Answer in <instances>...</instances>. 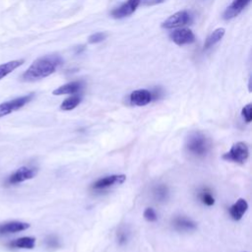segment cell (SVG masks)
I'll return each instance as SVG.
<instances>
[{"instance_id": "obj_1", "label": "cell", "mask_w": 252, "mask_h": 252, "mask_svg": "<svg viewBox=\"0 0 252 252\" xmlns=\"http://www.w3.org/2000/svg\"><path fill=\"white\" fill-rule=\"evenodd\" d=\"M63 63L58 55H45L35 59L31 66L23 73L22 80L25 82H34L53 74Z\"/></svg>"}, {"instance_id": "obj_2", "label": "cell", "mask_w": 252, "mask_h": 252, "mask_svg": "<svg viewBox=\"0 0 252 252\" xmlns=\"http://www.w3.org/2000/svg\"><path fill=\"white\" fill-rule=\"evenodd\" d=\"M186 151L196 158L205 157L211 149L210 139L200 131H194L189 134L185 143Z\"/></svg>"}, {"instance_id": "obj_3", "label": "cell", "mask_w": 252, "mask_h": 252, "mask_svg": "<svg viewBox=\"0 0 252 252\" xmlns=\"http://www.w3.org/2000/svg\"><path fill=\"white\" fill-rule=\"evenodd\" d=\"M248 157L249 149L247 144L244 142H236L231 146L228 152L223 154L222 158L237 163H243L247 160Z\"/></svg>"}, {"instance_id": "obj_4", "label": "cell", "mask_w": 252, "mask_h": 252, "mask_svg": "<svg viewBox=\"0 0 252 252\" xmlns=\"http://www.w3.org/2000/svg\"><path fill=\"white\" fill-rule=\"evenodd\" d=\"M33 96L34 94H29L0 103V118L21 109L27 103H29L33 98Z\"/></svg>"}, {"instance_id": "obj_5", "label": "cell", "mask_w": 252, "mask_h": 252, "mask_svg": "<svg viewBox=\"0 0 252 252\" xmlns=\"http://www.w3.org/2000/svg\"><path fill=\"white\" fill-rule=\"evenodd\" d=\"M36 173H37V169L35 167L21 166L6 178L5 185L11 186V185L22 183L26 180H30L33 178L36 175Z\"/></svg>"}, {"instance_id": "obj_6", "label": "cell", "mask_w": 252, "mask_h": 252, "mask_svg": "<svg viewBox=\"0 0 252 252\" xmlns=\"http://www.w3.org/2000/svg\"><path fill=\"white\" fill-rule=\"evenodd\" d=\"M191 22H192L191 15L187 11L182 10L169 16L165 21L161 23L160 27L166 30H170V29L181 28L183 26L190 24Z\"/></svg>"}, {"instance_id": "obj_7", "label": "cell", "mask_w": 252, "mask_h": 252, "mask_svg": "<svg viewBox=\"0 0 252 252\" xmlns=\"http://www.w3.org/2000/svg\"><path fill=\"white\" fill-rule=\"evenodd\" d=\"M126 179V176L124 174H111L108 176L101 177L97 179L93 184V189L94 190H104L111 186L122 184Z\"/></svg>"}, {"instance_id": "obj_8", "label": "cell", "mask_w": 252, "mask_h": 252, "mask_svg": "<svg viewBox=\"0 0 252 252\" xmlns=\"http://www.w3.org/2000/svg\"><path fill=\"white\" fill-rule=\"evenodd\" d=\"M169 37L175 44L179 46L189 44L195 41V34L190 29H186V28L171 32L169 34Z\"/></svg>"}, {"instance_id": "obj_9", "label": "cell", "mask_w": 252, "mask_h": 252, "mask_svg": "<svg viewBox=\"0 0 252 252\" xmlns=\"http://www.w3.org/2000/svg\"><path fill=\"white\" fill-rule=\"evenodd\" d=\"M140 6V0H127L119 7L111 11V16L114 19H122L132 15Z\"/></svg>"}, {"instance_id": "obj_10", "label": "cell", "mask_w": 252, "mask_h": 252, "mask_svg": "<svg viewBox=\"0 0 252 252\" xmlns=\"http://www.w3.org/2000/svg\"><path fill=\"white\" fill-rule=\"evenodd\" d=\"M130 102L133 105L144 106L149 104L153 99V94L150 91L146 89H140L132 92L129 96Z\"/></svg>"}, {"instance_id": "obj_11", "label": "cell", "mask_w": 252, "mask_h": 252, "mask_svg": "<svg viewBox=\"0 0 252 252\" xmlns=\"http://www.w3.org/2000/svg\"><path fill=\"white\" fill-rule=\"evenodd\" d=\"M251 0H233L222 14L223 20H231L238 16L250 3Z\"/></svg>"}, {"instance_id": "obj_12", "label": "cell", "mask_w": 252, "mask_h": 252, "mask_svg": "<svg viewBox=\"0 0 252 252\" xmlns=\"http://www.w3.org/2000/svg\"><path fill=\"white\" fill-rule=\"evenodd\" d=\"M30 227V224L28 222L23 221H8L0 223V235H6L11 233H16L20 231H24Z\"/></svg>"}, {"instance_id": "obj_13", "label": "cell", "mask_w": 252, "mask_h": 252, "mask_svg": "<svg viewBox=\"0 0 252 252\" xmlns=\"http://www.w3.org/2000/svg\"><path fill=\"white\" fill-rule=\"evenodd\" d=\"M173 227L178 231H191L196 229L197 224L191 219L185 216H177L172 220Z\"/></svg>"}, {"instance_id": "obj_14", "label": "cell", "mask_w": 252, "mask_h": 252, "mask_svg": "<svg viewBox=\"0 0 252 252\" xmlns=\"http://www.w3.org/2000/svg\"><path fill=\"white\" fill-rule=\"evenodd\" d=\"M83 87L82 82L80 81H73L70 83H67L63 86L58 87L57 89H55L52 94L54 95H62V94H73L78 93Z\"/></svg>"}, {"instance_id": "obj_15", "label": "cell", "mask_w": 252, "mask_h": 252, "mask_svg": "<svg viewBox=\"0 0 252 252\" xmlns=\"http://www.w3.org/2000/svg\"><path fill=\"white\" fill-rule=\"evenodd\" d=\"M248 209V204L246 202L245 199L243 198H239L230 208H229V214L230 217L234 220H239L243 215L246 213Z\"/></svg>"}, {"instance_id": "obj_16", "label": "cell", "mask_w": 252, "mask_h": 252, "mask_svg": "<svg viewBox=\"0 0 252 252\" xmlns=\"http://www.w3.org/2000/svg\"><path fill=\"white\" fill-rule=\"evenodd\" d=\"M35 245V238L32 236H23L14 239L6 244L9 248H22V249H32Z\"/></svg>"}, {"instance_id": "obj_17", "label": "cell", "mask_w": 252, "mask_h": 252, "mask_svg": "<svg viewBox=\"0 0 252 252\" xmlns=\"http://www.w3.org/2000/svg\"><path fill=\"white\" fill-rule=\"evenodd\" d=\"M24 62H25L24 59H20V60H12L3 64H0V80L5 78L10 73H12L15 69H17L21 65H23Z\"/></svg>"}, {"instance_id": "obj_18", "label": "cell", "mask_w": 252, "mask_h": 252, "mask_svg": "<svg viewBox=\"0 0 252 252\" xmlns=\"http://www.w3.org/2000/svg\"><path fill=\"white\" fill-rule=\"evenodd\" d=\"M225 30L223 28H218L216 29L206 39L204 43V49H209L212 46H214L216 43H218L224 35Z\"/></svg>"}, {"instance_id": "obj_19", "label": "cell", "mask_w": 252, "mask_h": 252, "mask_svg": "<svg viewBox=\"0 0 252 252\" xmlns=\"http://www.w3.org/2000/svg\"><path fill=\"white\" fill-rule=\"evenodd\" d=\"M82 98L79 95H71L69 97H67L66 99H64L61 104H60V109L64 110V111H69L72 110L74 108H76L80 102H81Z\"/></svg>"}, {"instance_id": "obj_20", "label": "cell", "mask_w": 252, "mask_h": 252, "mask_svg": "<svg viewBox=\"0 0 252 252\" xmlns=\"http://www.w3.org/2000/svg\"><path fill=\"white\" fill-rule=\"evenodd\" d=\"M153 195L158 202H163L168 197V189L164 184H158L153 189Z\"/></svg>"}, {"instance_id": "obj_21", "label": "cell", "mask_w": 252, "mask_h": 252, "mask_svg": "<svg viewBox=\"0 0 252 252\" xmlns=\"http://www.w3.org/2000/svg\"><path fill=\"white\" fill-rule=\"evenodd\" d=\"M199 199L200 201L206 205V206H213L215 204V198L212 194V192L208 188H203L199 192Z\"/></svg>"}, {"instance_id": "obj_22", "label": "cell", "mask_w": 252, "mask_h": 252, "mask_svg": "<svg viewBox=\"0 0 252 252\" xmlns=\"http://www.w3.org/2000/svg\"><path fill=\"white\" fill-rule=\"evenodd\" d=\"M106 36H107V34L105 32H94L89 36L88 41H89V43H98V42H101L102 40H104L106 38Z\"/></svg>"}, {"instance_id": "obj_23", "label": "cell", "mask_w": 252, "mask_h": 252, "mask_svg": "<svg viewBox=\"0 0 252 252\" xmlns=\"http://www.w3.org/2000/svg\"><path fill=\"white\" fill-rule=\"evenodd\" d=\"M241 115L243 117V119L245 120L246 123H250L252 120V104L248 103L246 104L242 110H241Z\"/></svg>"}, {"instance_id": "obj_24", "label": "cell", "mask_w": 252, "mask_h": 252, "mask_svg": "<svg viewBox=\"0 0 252 252\" xmlns=\"http://www.w3.org/2000/svg\"><path fill=\"white\" fill-rule=\"evenodd\" d=\"M143 216H144V219L147 221H150V222L156 221L158 220V216H157V214H156V212H155V210L153 208L145 209V211L143 213Z\"/></svg>"}, {"instance_id": "obj_25", "label": "cell", "mask_w": 252, "mask_h": 252, "mask_svg": "<svg viewBox=\"0 0 252 252\" xmlns=\"http://www.w3.org/2000/svg\"><path fill=\"white\" fill-rule=\"evenodd\" d=\"M45 244L48 248H57L59 246V241L55 236L50 235L45 239Z\"/></svg>"}, {"instance_id": "obj_26", "label": "cell", "mask_w": 252, "mask_h": 252, "mask_svg": "<svg viewBox=\"0 0 252 252\" xmlns=\"http://www.w3.org/2000/svg\"><path fill=\"white\" fill-rule=\"evenodd\" d=\"M117 240L119 244H124L128 240V233L125 230H119L117 233Z\"/></svg>"}, {"instance_id": "obj_27", "label": "cell", "mask_w": 252, "mask_h": 252, "mask_svg": "<svg viewBox=\"0 0 252 252\" xmlns=\"http://www.w3.org/2000/svg\"><path fill=\"white\" fill-rule=\"evenodd\" d=\"M164 0H140V6H153L162 3Z\"/></svg>"}]
</instances>
